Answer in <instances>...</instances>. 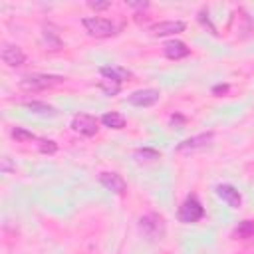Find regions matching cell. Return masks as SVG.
Listing matches in <instances>:
<instances>
[{"label": "cell", "mask_w": 254, "mask_h": 254, "mask_svg": "<svg viewBox=\"0 0 254 254\" xmlns=\"http://www.w3.org/2000/svg\"><path fill=\"white\" fill-rule=\"evenodd\" d=\"M64 81L62 75H48V73H32V75H24L20 79V87H24L26 91H38V89H48L54 85H60Z\"/></svg>", "instance_id": "obj_1"}, {"label": "cell", "mask_w": 254, "mask_h": 254, "mask_svg": "<svg viewBox=\"0 0 254 254\" xmlns=\"http://www.w3.org/2000/svg\"><path fill=\"white\" fill-rule=\"evenodd\" d=\"M83 28L89 36H95V38H109L117 32L115 24L107 18H97V16H91V18H83Z\"/></svg>", "instance_id": "obj_2"}, {"label": "cell", "mask_w": 254, "mask_h": 254, "mask_svg": "<svg viewBox=\"0 0 254 254\" xmlns=\"http://www.w3.org/2000/svg\"><path fill=\"white\" fill-rule=\"evenodd\" d=\"M212 139H214V133L208 131V133H198L194 137H189L185 141H181L177 145V153L181 155H190V153H196V151H204L206 147L212 145Z\"/></svg>", "instance_id": "obj_3"}, {"label": "cell", "mask_w": 254, "mask_h": 254, "mask_svg": "<svg viewBox=\"0 0 254 254\" xmlns=\"http://www.w3.org/2000/svg\"><path fill=\"white\" fill-rule=\"evenodd\" d=\"M202 216H204V208L198 202V198L196 196H187V200L179 208V220L185 222V224H192V222H198Z\"/></svg>", "instance_id": "obj_4"}, {"label": "cell", "mask_w": 254, "mask_h": 254, "mask_svg": "<svg viewBox=\"0 0 254 254\" xmlns=\"http://www.w3.org/2000/svg\"><path fill=\"white\" fill-rule=\"evenodd\" d=\"M139 228L149 236V238H161L165 234V224L159 214H145L139 220Z\"/></svg>", "instance_id": "obj_5"}, {"label": "cell", "mask_w": 254, "mask_h": 254, "mask_svg": "<svg viewBox=\"0 0 254 254\" xmlns=\"http://www.w3.org/2000/svg\"><path fill=\"white\" fill-rule=\"evenodd\" d=\"M71 127H73V131H77V133H81V135H85V137L95 135L97 129H99V127H97V119H95L93 115H87V113H77V115H73Z\"/></svg>", "instance_id": "obj_6"}, {"label": "cell", "mask_w": 254, "mask_h": 254, "mask_svg": "<svg viewBox=\"0 0 254 254\" xmlns=\"http://www.w3.org/2000/svg\"><path fill=\"white\" fill-rule=\"evenodd\" d=\"M151 36L155 38H163V36H173V34H179V32H185V22L181 20H167V22H159V24H153L149 28Z\"/></svg>", "instance_id": "obj_7"}, {"label": "cell", "mask_w": 254, "mask_h": 254, "mask_svg": "<svg viewBox=\"0 0 254 254\" xmlns=\"http://www.w3.org/2000/svg\"><path fill=\"white\" fill-rule=\"evenodd\" d=\"M159 97H161V93H159L157 89L147 87V89H137V91H133V93L129 95V103L135 105V107H149V105L157 103Z\"/></svg>", "instance_id": "obj_8"}, {"label": "cell", "mask_w": 254, "mask_h": 254, "mask_svg": "<svg viewBox=\"0 0 254 254\" xmlns=\"http://www.w3.org/2000/svg\"><path fill=\"white\" fill-rule=\"evenodd\" d=\"M0 56H2V62L6 65H10V67H18V65H22L26 62V54L22 52V48L12 46V44H4Z\"/></svg>", "instance_id": "obj_9"}, {"label": "cell", "mask_w": 254, "mask_h": 254, "mask_svg": "<svg viewBox=\"0 0 254 254\" xmlns=\"http://www.w3.org/2000/svg\"><path fill=\"white\" fill-rule=\"evenodd\" d=\"M99 183H101L107 190H111V192H115V194H121V192H125V189H127L125 179H123L121 175H117V173H101V175H99Z\"/></svg>", "instance_id": "obj_10"}, {"label": "cell", "mask_w": 254, "mask_h": 254, "mask_svg": "<svg viewBox=\"0 0 254 254\" xmlns=\"http://www.w3.org/2000/svg\"><path fill=\"white\" fill-rule=\"evenodd\" d=\"M216 194L232 208H238L242 204V194L238 192V189H234L232 185H218L216 187Z\"/></svg>", "instance_id": "obj_11"}, {"label": "cell", "mask_w": 254, "mask_h": 254, "mask_svg": "<svg viewBox=\"0 0 254 254\" xmlns=\"http://www.w3.org/2000/svg\"><path fill=\"white\" fill-rule=\"evenodd\" d=\"M163 52H165V56H167L169 60H181V58H187V56H189V48H187V44L181 42V40H171V42H167V44L163 46Z\"/></svg>", "instance_id": "obj_12"}, {"label": "cell", "mask_w": 254, "mask_h": 254, "mask_svg": "<svg viewBox=\"0 0 254 254\" xmlns=\"http://www.w3.org/2000/svg\"><path fill=\"white\" fill-rule=\"evenodd\" d=\"M99 73H101V77H107V79H113V81H119V83L131 77V71L129 69L117 67V65H103L99 69Z\"/></svg>", "instance_id": "obj_13"}, {"label": "cell", "mask_w": 254, "mask_h": 254, "mask_svg": "<svg viewBox=\"0 0 254 254\" xmlns=\"http://www.w3.org/2000/svg\"><path fill=\"white\" fill-rule=\"evenodd\" d=\"M24 105H26V109H30L36 115H44V117H54L56 115V109L48 103H42V101H26Z\"/></svg>", "instance_id": "obj_14"}, {"label": "cell", "mask_w": 254, "mask_h": 254, "mask_svg": "<svg viewBox=\"0 0 254 254\" xmlns=\"http://www.w3.org/2000/svg\"><path fill=\"white\" fill-rule=\"evenodd\" d=\"M101 123L109 129H123L125 127V117L121 113H115V111H109L101 117Z\"/></svg>", "instance_id": "obj_15"}, {"label": "cell", "mask_w": 254, "mask_h": 254, "mask_svg": "<svg viewBox=\"0 0 254 254\" xmlns=\"http://www.w3.org/2000/svg\"><path fill=\"white\" fill-rule=\"evenodd\" d=\"M232 236L234 238H242V240L252 238L254 236V220H242V222H238V226L232 230Z\"/></svg>", "instance_id": "obj_16"}, {"label": "cell", "mask_w": 254, "mask_h": 254, "mask_svg": "<svg viewBox=\"0 0 254 254\" xmlns=\"http://www.w3.org/2000/svg\"><path fill=\"white\" fill-rule=\"evenodd\" d=\"M133 157L139 161V163H153V161H157V159H161V155L155 151V149H137L135 153H133Z\"/></svg>", "instance_id": "obj_17"}, {"label": "cell", "mask_w": 254, "mask_h": 254, "mask_svg": "<svg viewBox=\"0 0 254 254\" xmlns=\"http://www.w3.org/2000/svg\"><path fill=\"white\" fill-rule=\"evenodd\" d=\"M99 87H101V91H103L105 95H117V93H119V89H121V83H119V81H113V79L103 77V79L99 81Z\"/></svg>", "instance_id": "obj_18"}, {"label": "cell", "mask_w": 254, "mask_h": 254, "mask_svg": "<svg viewBox=\"0 0 254 254\" xmlns=\"http://www.w3.org/2000/svg\"><path fill=\"white\" fill-rule=\"evenodd\" d=\"M38 149L44 155H54L58 151V143L52 139H38Z\"/></svg>", "instance_id": "obj_19"}, {"label": "cell", "mask_w": 254, "mask_h": 254, "mask_svg": "<svg viewBox=\"0 0 254 254\" xmlns=\"http://www.w3.org/2000/svg\"><path fill=\"white\" fill-rule=\"evenodd\" d=\"M10 135H12L16 141H20V143H24V141H34V139H36L34 133H30V131H26V129H22V127H14Z\"/></svg>", "instance_id": "obj_20"}, {"label": "cell", "mask_w": 254, "mask_h": 254, "mask_svg": "<svg viewBox=\"0 0 254 254\" xmlns=\"http://www.w3.org/2000/svg\"><path fill=\"white\" fill-rule=\"evenodd\" d=\"M171 125H173V129H175V127H177V129H183V127H185V117L179 115V113H175V115L171 117Z\"/></svg>", "instance_id": "obj_21"}, {"label": "cell", "mask_w": 254, "mask_h": 254, "mask_svg": "<svg viewBox=\"0 0 254 254\" xmlns=\"http://www.w3.org/2000/svg\"><path fill=\"white\" fill-rule=\"evenodd\" d=\"M0 169H2L4 173H10V171H14L16 167L10 165V159H8V157H2V159H0Z\"/></svg>", "instance_id": "obj_22"}, {"label": "cell", "mask_w": 254, "mask_h": 254, "mask_svg": "<svg viewBox=\"0 0 254 254\" xmlns=\"http://www.w3.org/2000/svg\"><path fill=\"white\" fill-rule=\"evenodd\" d=\"M226 91H228V85H226V83H218V85L212 87V93H214V95H222V93H226Z\"/></svg>", "instance_id": "obj_23"}, {"label": "cell", "mask_w": 254, "mask_h": 254, "mask_svg": "<svg viewBox=\"0 0 254 254\" xmlns=\"http://www.w3.org/2000/svg\"><path fill=\"white\" fill-rule=\"evenodd\" d=\"M89 6H91L93 10H103V8H109L111 2H89Z\"/></svg>", "instance_id": "obj_24"}]
</instances>
